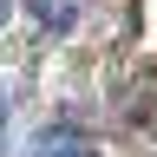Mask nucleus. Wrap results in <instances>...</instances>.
<instances>
[{"label": "nucleus", "mask_w": 157, "mask_h": 157, "mask_svg": "<svg viewBox=\"0 0 157 157\" xmlns=\"http://www.w3.org/2000/svg\"><path fill=\"white\" fill-rule=\"evenodd\" d=\"M0 124H7V92H0Z\"/></svg>", "instance_id": "4"}, {"label": "nucleus", "mask_w": 157, "mask_h": 157, "mask_svg": "<svg viewBox=\"0 0 157 157\" xmlns=\"http://www.w3.org/2000/svg\"><path fill=\"white\" fill-rule=\"evenodd\" d=\"M7 13H13V0H0V26H7Z\"/></svg>", "instance_id": "3"}, {"label": "nucleus", "mask_w": 157, "mask_h": 157, "mask_svg": "<svg viewBox=\"0 0 157 157\" xmlns=\"http://www.w3.org/2000/svg\"><path fill=\"white\" fill-rule=\"evenodd\" d=\"M39 157H92V144H85V137H72L66 124H52L46 137H39Z\"/></svg>", "instance_id": "1"}, {"label": "nucleus", "mask_w": 157, "mask_h": 157, "mask_svg": "<svg viewBox=\"0 0 157 157\" xmlns=\"http://www.w3.org/2000/svg\"><path fill=\"white\" fill-rule=\"evenodd\" d=\"M33 13L46 20V26H66V7H59V0H33Z\"/></svg>", "instance_id": "2"}]
</instances>
